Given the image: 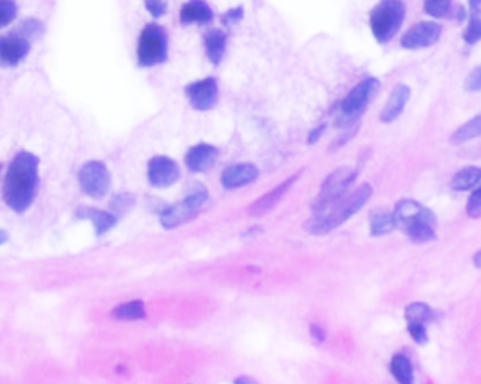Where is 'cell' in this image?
<instances>
[{"mask_svg": "<svg viewBox=\"0 0 481 384\" xmlns=\"http://www.w3.org/2000/svg\"><path fill=\"white\" fill-rule=\"evenodd\" d=\"M40 186V158L29 151L19 152L6 173L4 200L18 214H25L34 203Z\"/></svg>", "mask_w": 481, "mask_h": 384, "instance_id": "6da1fadb", "label": "cell"}, {"mask_svg": "<svg viewBox=\"0 0 481 384\" xmlns=\"http://www.w3.org/2000/svg\"><path fill=\"white\" fill-rule=\"evenodd\" d=\"M373 194V187L369 183H363L349 196L342 197L334 206L323 213H316L308 221L307 229L315 235H326L344 222H347L351 217H354L362 207L369 201Z\"/></svg>", "mask_w": 481, "mask_h": 384, "instance_id": "7a4b0ae2", "label": "cell"}, {"mask_svg": "<svg viewBox=\"0 0 481 384\" xmlns=\"http://www.w3.org/2000/svg\"><path fill=\"white\" fill-rule=\"evenodd\" d=\"M405 19V5L403 0H382L369 16V24L377 43H389L401 29Z\"/></svg>", "mask_w": 481, "mask_h": 384, "instance_id": "3957f363", "label": "cell"}, {"mask_svg": "<svg viewBox=\"0 0 481 384\" xmlns=\"http://www.w3.org/2000/svg\"><path fill=\"white\" fill-rule=\"evenodd\" d=\"M382 83L376 78H366L359 82L342 100L341 111L337 118L338 127H351L358 124L372 100L380 92Z\"/></svg>", "mask_w": 481, "mask_h": 384, "instance_id": "277c9868", "label": "cell"}, {"mask_svg": "<svg viewBox=\"0 0 481 384\" xmlns=\"http://www.w3.org/2000/svg\"><path fill=\"white\" fill-rule=\"evenodd\" d=\"M138 65L152 68L168 59V34L158 23L146 24L138 38L137 47Z\"/></svg>", "mask_w": 481, "mask_h": 384, "instance_id": "5b68a950", "label": "cell"}, {"mask_svg": "<svg viewBox=\"0 0 481 384\" xmlns=\"http://www.w3.org/2000/svg\"><path fill=\"white\" fill-rule=\"evenodd\" d=\"M359 171L351 166H342L335 169L323 183L319 189L318 197L312 204L314 214L323 213L340 201L351 185L355 182Z\"/></svg>", "mask_w": 481, "mask_h": 384, "instance_id": "8992f818", "label": "cell"}, {"mask_svg": "<svg viewBox=\"0 0 481 384\" xmlns=\"http://www.w3.org/2000/svg\"><path fill=\"white\" fill-rule=\"evenodd\" d=\"M207 201L209 190L203 186H199L192 190V193H189L186 199L162 211V214H160V224L167 229L178 228L197 217Z\"/></svg>", "mask_w": 481, "mask_h": 384, "instance_id": "52a82bcc", "label": "cell"}, {"mask_svg": "<svg viewBox=\"0 0 481 384\" xmlns=\"http://www.w3.org/2000/svg\"><path fill=\"white\" fill-rule=\"evenodd\" d=\"M79 185L83 193L95 200L106 197L111 186V176L107 166L100 161H89L79 171Z\"/></svg>", "mask_w": 481, "mask_h": 384, "instance_id": "ba28073f", "label": "cell"}, {"mask_svg": "<svg viewBox=\"0 0 481 384\" xmlns=\"http://www.w3.org/2000/svg\"><path fill=\"white\" fill-rule=\"evenodd\" d=\"M393 215L396 221V228H400L404 232L410 227L421 221L438 222L432 210H429L428 207L422 206L419 201L412 200V199L400 200L393 210Z\"/></svg>", "mask_w": 481, "mask_h": 384, "instance_id": "9c48e42d", "label": "cell"}, {"mask_svg": "<svg viewBox=\"0 0 481 384\" xmlns=\"http://www.w3.org/2000/svg\"><path fill=\"white\" fill-rule=\"evenodd\" d=\"M181 178L179 165L165 155H156L148 164V180L153 187L165 189L175 185Z\"/></svg>", "mask_w": 481, "mask_h": 384, "instance_id": "30bf717a", "label": "cell"}, {"mask_svg": "<svg viewBox=\"0 0 481 384\" xmlns=\"http://www.w3.org/2000/svg\"><path fill=\"white\" fill-rule=\"evenodd\" d=\"M185 93L193 108L199 111H209L217 104L218 85L214 78L209 76L188 85Z\"/></svg>", "mask_w": 481, "mask_h": 384, "instance_id": "8fae6325", "label": "cell"}, {"mask_svg": "<svg viewBox=\"0 0 481 384\" xmlns=\"http://www.w3.org/2000/svg\"><path fill=\"white\" fill-rule=\"evenodd\" d=\"M442 27L435 22H421L410 27L401 37V47L405 50L428 48L438 43Z\"/></svg>", "mask_w": 481, "mask_h": 384, "instance_id": "7c38bea8", "label": "cell"}, {"mask_svg": "<svg viewBox=\"0 0 481 384\" xmlns=\"http://www.w3.org/2000/svg\"><path fill=\"white\" fill-rule=\"evenodd\" d=\"M30 50V41L23 34L2 36L0 37V66H18L27 58Z\"/></svg>", "mask_w": 481, "mask_h": 384, "instance_id": "4fadbf2b", "label": "cell"}, {"mask_svg": "<svg viewBox=\"0 0 481 384\" xmlns=\"http://www.w3.org/2000/svg\"><path fill=\"white\" fill-rule=\"evenodd\" d=\"M300 175H301V172L294 173L293 176L283 180L279 186L269 190L266 194L260 196L256 201H253V204L248 210L249 215L262 217V215H266L267 213H270L281 201V199L288 193V190L293 187V185L298 180Z\"/></svg>", "mask_w": 481, "mask_h": 384, "instance_id": "5bb4252c", "label": "cell"}, {"mask_svg": "<svg viewBox=\"0 0 481 384\" xmlns=\"http://www.w3.org/2000/svg\"><path fill=\"white\" fill-rule=\"evenodd\" d=\"M259 178V169L253 164H237L228 166L221 175V185L227 190L239 189L253 183Z\"/></svg>", "mask_w": 481, "mask_h": 384, "instance_id": "9a60e30c", "label": "cell"}, {"mask_svg": "<svg viewBox=\"0 0 481 384\" xmlns=\"http://www.w3.org/2000/svg\"><path fill=\"white\" fill-rule=\"evenodd\" d=\"M218 159V150L211 144H197L192 147L186 154V166L192 172H206L210 171Z\"/></svg>", "mask_w": 481, "mask_h": 384, "instance_id": "2e32d148", "label": "cell"}, {"mask_svg": "<svg viewBox=\"0 0 481 384\" xmlns=\"http://www.w3.org/2000/svg\"><path fill=\"white\" fill-rule=\"evenodd\" d=\"M410 97H411V89L407 85H403V83L397 85L391 90V93H390V96L387 99V103H386V106L383 107V110L380 113L382 122L390 124V122L396 121L401 115V113L404 111Z\"/></svg>", "mask_w": 481, "mask_h": 384, "instance_id": "e0dca14e", "label": "cell"}, {"mask_svg": "<svg viewBox=\"0 0 481 384\" xmlns=\"http://www.w3.org/2000/svg\"><path fill=\"white\" fill-rule=\"evenodd\" d=\"M214 19V12L204 0H189L181 9L179 20L183 26L209 24Z\"/></svg>", "mask_w": 481, "mask_h": 384, "instance_id": "ac0fdd59", "label": "cell"}, {"mask_svg": "<svg viewBox=\"0 0 481 384\" xmlns=\"http://www.w3.org/2000/svg\"><path fill=\"white\" fill-rule=\"evenodd\" d=\"M76 217L81 220H88L93 224L97 236L107 234L117 225V215L114 213H107L93 207H81L76 210Z\"/></svg>", "mask_w": 481, "mask_h": 384, "instance_id": "d6986e66", "label": "cell"}, {"mask_svg": "<svg viewBox=\"0 0 481 384\" xmlns=\"http://www.w3.org/2000/svg\"><path fill=\"white\" fill-rule=\"evenodd\" d=\"M207 58L213 65L221 64L227 52V34L220 29H213L204 36Z\"/></svg>", "mask_w": 481, "mask_h": 384, "instance_id": "ffe728a7", "label": "cell"}, {"mask_svg": "<svg viewBox=\"0 0 481 384\" xmlns=\"http://www.w3.org/2000/svg\"><path fill=\"white\" fill-rule=\"evenodd\" d=\"M369 224H370V234L373 236H383L396 229L393 211L387 208H382V207L372 210L369 215Z\"/></svg>", "mask_w": 481, "mask_h": 384, "instance_id": "44dd1931", "label": "cell"}, {"mask_svg": "<svg viewBox=\"0 0 481 384\" xmlns=\"http://www.w3.org/2000/svg\"><path fill=\"white\" fill-rule=\"evenodd\" d=\"M480 137H481V114H477L471 120L464 122L461 127H459L457 130L452 134L450 144L454 147H459Z\"/></svg>", "mask_w": 481, "mask_h": 384, "instance_id": "7402d4cb", "label": "cell"}, {"mask_svg": "<svg viewBox=\"0 0 481 384\" xmlns=\"http://www.w3.org/2000/svg\"><path fill=\"white\" fill-rule=\"evenodd\" d=\"M481 182V168L466 166L460 169L452 179L450 187L454 192H467L474 189Z\"/></svg>", "mask_w": 481, "mask_h": 384, "instance_id": "603a6c76", "label": "cell"}, {"mask_svg": "<svg viewBox=\"0 0 481 384\" xmlns=\"http://www.w3.org/2000/svg\"><path fill=\"white\" fill-rule=\"evenodd\" d=\"M145 304L141 300H132L123 303L111 311V317L120 321H137L145 318Z\"/></svg>", "mask_w": 481, "mask_h": 384, "instance_id": "cb8c5ba5", "label": "cell"}, {"mask_svg": "<svg viewBox=\"0 0 481 384\" xmlns=\"http://www.w3.org/2000/svg\"><path fill=\"white\" fill-rule=\"evenodd\" d=\"M390 370L398 383L410 384L414 381L412 364H411L410 359L403 353H397L393 356L391 363H390Z\"/></svg>", "mask_w": 481, "mask_h": 384, "instance_id": "d4e9b609", "label": "cell"}, {"mask_svg": "<svg viewBox=\"0 0 481 384\" xmlns=\"http://www.w3.org/2000/svg\"><path fill=\"white\" fill-rule=\"evenodd\" d=\"M407 324H428L435 318L433 310L426 303H411L404 313Z\"/></svg>", "mask_w": 481, "mask_h": 384, "instance_id": "484cf974", "label": "cell"}, {"mask_svg": "<svg viewBox=\"0 0 481 384\" xmlns=\"http://www.w3.org/2000/svg\"><path fill=\"white\" fill-rule=\"evenodd\" d=\"M463 40L467 44H475L481 40V12H471L470 23L463 33Z\"/></svg>", "mask_w": 481, "mask_h": 384, "instance_id": "4316f807", "label": "cell"}, {"mask_svg": "<svg viewBox=\"0 0 481 384\" xmlns=\"http://www.w3.org/2000/svg\"><path fill=\"white\" fill-rule=\"evenodd\" d=\"M18 3L15 0H0V29H4L15 22L18 17Z\"/></svg>", "mask_w": 481, "mask_h": 384, "instance_id": "83f0119b", "label": "cell"}, {"mask_svg": "<svg viewBox=\"0 0 481 384\" xmlns=\"http://www.w3.org/2000/svg\"><path fill=\"white\" fill-rule=\"evenodd\" d=\"M134 204H135V196H132L131 193H120L111 200L110 207L113 213L117 215V214H125L127 211L132 208Z\"/></svg>", "mask_w": 481, "mask_h": 384, "instance_id": "f1b7e54d", "label": "cell"}, {"mask_svg": "<svg viewBox=\"0 0 481 384\" xmlns=\"http://www.w3.org/2000/svg\"><path fill=\"white\" fill-rule=\"evenodd\" d=\"M450 9V0H425L424 10L432 17H443Z\"/></svg>", "mask_w": 481, "mask_h": 384, "instance_id": "f546056e", "label": "cell"}, {"mask_svg": "<svg viewBox=\"0 0 481 384\" xmlns=\"http://www.w3.org/2000/svg\"><path fill=\"white\" fill-rule=\"evenodd\" d=\"M466 213L470 218H481V186L474 189L470 194L466 204Z\"/></svg>", "mask_w": 481, "mask_h": 384, "instance_id": "4dcf8cb0", "label": "cell"}, {"mask_svg": "<svg viewBox=\"0 0 481 384\" xmlns=\"http://www.w3.org/2000/svg\"><path fill=\"white\" fill-rule=\"evenodd\" d=\"M144 3L148 13L155 19L165 16L168 12V5L165 0H144Z\"/></svg>", "mask_w": 481, "mask_h": 384, "instance_id": "1f68e13d", "label": "cell"}, {"mask_svg": "<svg viewBox=\"0 0 481 384\" xmlns=\"http://www.w3.org/2000/svg\"><path fill=\"white\" fill-rule=\"evenodd\" d=\"M466 92H481V65L475 66L464 79Z\"/></svg>", "mask_w": 481, "mask_h": 384, "instance_id": "d6a6232c", "label": "cell"}, {"mask_svg": "<svg viewBox=\"0 0 481 384\" xmlns=\"http://www.w3.org/2000/svg\"><path fill=\"white\" fill-rule=\"evenodd\" d=\"M408 332L418 345H425L428 342V332L425 324H408Z\"/></svg>", "mask_w": 481, "mask_h": 384, "instance_id": "836d02e7", "label": "cell"}, {"mask_svg": "<svg viewBox=\"0 0 481 384\" xmlns=\"http://www.w3.org/2000/svg\"><path fill=\"white\" fill-rule=\"evenodd\" d=\"M43 30H44L43 24L40 22H37V20L30 19V20L23 23V33H25L23 36H26L27 38L29 37H39V36H41Z\"/></svg>", "mask_w": 481, "mask_h": 384, "instance_id": "e575fe53", "label": "cell"}, {"mask_svg": "<svg viewBox=\"0 0 481 384\" xmlns=\"http://www.w3.org/2000/svg\"><path fill=\"white\" fill-rule=\"evenodd\" d=\"M244 17V9L242 8H234V9H230L227 13L223 15V24L225 26H232L235 23H238L239 20H242Z\"/></svg>", "mask_w": 481, "mask_h": 384, "instance_id": "d590c367", "label": "cell"}, {"mask_svg": "<svg viewBox=\"0 0 481 384\" xmlns=\"http://www.w3.org/2000/svg\"><path fill=\"white\" fill-rule=\"evenodd\" d=\"M309 334H311V336L316 341V342H323L324 339H326V331L323 329V328H321L319 325H311L309 327Z\"/></svg>", "mask_w": 481, "mask_h": 384, "instance_id": "8d00e7d4", "label": "cell"}, {"mask_svg": "<svg viewBox=\"0 0 481 384\" xmlns=\"http://www.w3.org/2000/svg\"><path fill=\"white\" fill-rule=\"evenodd\" d=\"M324 131H326V125L324 124L321 125V127L314 128V130L308 134V144H315L321 138V136H323Z\"/></svg>", "mask_w": 481, "mask_h": 384, "instance_id": "74e56055", "label": "cell"}, {"mask_svg": "<svg viewBox=\"0 0 481 384\" xmlns=\"http://www.w3.org/2000/svg\"><path fill=\"white\" fill-rule=\"evenodd\" d=\"M473 264L477 269H481V249L473 256Z\"/></svg>", "mask_w": 481, "mask_h": 384, "instance_id": "f35d334b", "label": "cell"}, {"mask_svg": "<svg viewBox=\"0 0 481 384\" xmlns=\"http://www.w3.org/2000/svg\"><path fill=\"white\" fill-rule=\"evenodd\" d=\"M468 5L471 8V12H477L481 8V0H468Z\"/></svg>", "mask_w": 481, "mask_h": 384, "instance_id": "ab89813d", "label": "cell"}, {"mask_svg": "<svg viewBox=\"0 0 481 384\" xmlns=\"http://www.w3.org/2000/svg\"><path fill=\"white\" fill-rule=\"evenodd\" d=\"M8 241H9V234L5 229L0 228V246L5 245Z\"/></svg>", "mask_w": 481, "mask_h": 384, "instance_id": "60d3db41", "label": "cell"}, {"mask_svg": "<svg viewBox=\"0 0 481 384\" xmlns=\"http://www.w3.org/2000/svg\"><path fill=\"white\" fill-rule=\"evenodd\" d=\"M235 381H237V383H253V380H252V378H248V377H239V378H237Z\"/></svg>", "mask_w": 481, "mask_h": 384, "instance_id": "b9f144b4", "label": "cell"}, {"mask_svg": "<svg viewBox=\"0 0 481 384\" xmlns=\"http://www.w3.org/2000/svg\"><path fill=\"white\" fill-rule=\"evenodd\" d=\"M0 168H2V165H0Z\"/></svg>", "mask_w": 481, "mask_h": 384, "instance_id": "7bdbcfd3", "label": "cell"}]
</instances>
